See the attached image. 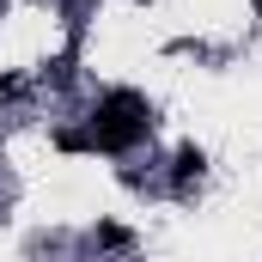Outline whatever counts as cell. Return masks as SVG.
<instances>
[{"mask_svg":"<svg viewBox=\"0 0 262 262\" xmlns=\"http://www.w3.org/2000/svg\"><path fill=\"white\" fill-rule=\"evenodd\" d=\"M85 128H92V152H104V159H128L134 146L152 140L159 122H134V116H104V110H92Z\"/></svg>","mask_w":262,"mask_h":262,"instance_id":"1","label":"cell"},{"mask_svg":"<svg viewBox=\"0 0 262 262\" xmlns=\"http://www.w3.org/2000/svg\"><path fill=\"white\" fill-rule=\"evenodd\" d=\"M165 177H171V189H177V195H189V189H195L201 177H207V152H201L195 140H183V146L171 152V165H165Z\"/></svg>","mask_w":262,"mask_h":262,"instance_id":"2","label":"cell"},{"mask_svg":"<svg viewBox=\"0 0 262 262\" xmlns=\"http://www.w3.org/2000/svg\"><path fill=\"white\" fill-rule=\"evenodd\" d=\"M92 244H98V250H134V232L122 220H98V226H92Z\"/></svg>","mask_w":262,"mask_h":262,"instance_id":"3","label":"cell"},{"mask_svg":"<svg viewBox=\"0 0 262 262\" xmlns=\"http://www.w3.org/2000/svg\"><path fill=\"white\" fill-rule=\"evenodd\" d=\"M49 146H55V152H92V128L61 122V128H49Z\"/></svg>","mask_w":262,"mask_h":262,"instance_id":"4","label":"cell"},{"mask_svg":"<svg viewBox=\"0 0 262 262\" xmlns=\"http://www.w3.org/2000/svg\"><path fill=\"white\" fill-rule=\"evenodd\" d=\"M43 79H49V85H67V79H73V49H67V55H55V61H49V73H43Z\"/></svg>","mask_w":262,"mask_h":262,"instance_id":"5","label":"cell"},{"mask_svg":"<svg viewBox=\"0 0 262 262\" xmlns=\"http://www.w3.org/2000/svg\"><path fill=\"white\" fill-rule=\"evenodd\" d=\"M18 92H25V73H0V104H12Z\"/></svg>","mask_w":262,"mask_h":262,"instance_id":"6","label":"cell"},{"mask_svg":"<svg viewBox=\"0 0 262 262\" xmlns=\"http://www.w3.org/2000/svg\"><path fill=\"white\" fill-rule=\"evenodd\" d=\"M256 18H262V0H256Z\"/></svg>","mask_w":262,"mask_h":262,"instance_id":"7","label":"cell"},{"mask_svg":"<svg viewBox=\"0 0 262 262\" xmlns=\"http://www.w3.org/2000/svg\"><path fill=\"white\" fill-rule=\"evenodd\" d=\"M0 12H6V0H0Z\"/></svg>","mask_w":262,"mask_h":262,"instance_id":"8","label":"cell"},{"mask_svg":"<svg viewBox=\"0 0 262 262\" xmlns=\"http://www.w3.org/2000/svg\"><path fill=\"white\" fill-rule=\"evenodd\" d=\"M140 6H146V0H140Z\"/></svg>","mask_w":262,"mask_h":262,"instance_id":"9","label":"cell"}]
</instances>
